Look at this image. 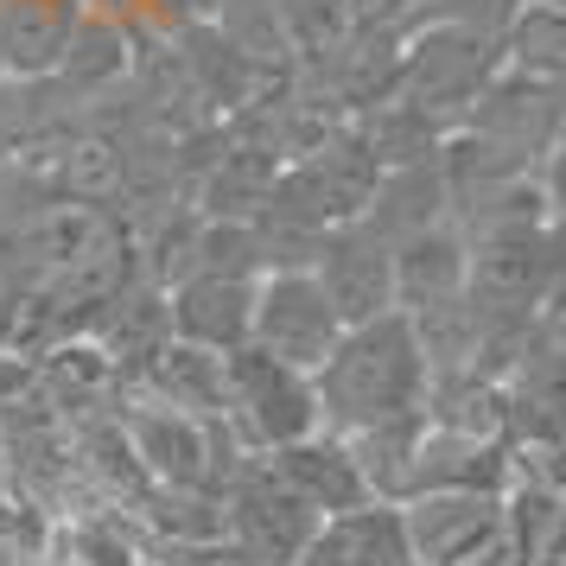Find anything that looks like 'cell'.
Masks as SVG:
<instances>
[{"instance_id":"obj_1","label":"cell","mask_w":566,"mask_h":566,"mask_svg":"<svg viewBox=\"0 0 566 566\" xmlns=\"http://www.w3.org/2000/svg\"><path fill=\"white\" fill-rule=\"evenodd\" d=\"M427 350L420 332L401 306L376 312L363 325H344L337 350L312 369V395H318V427L325 433H363V427H388V420H413L427 413Z\"/></svg>"},{"instance_id":"obj_2","label":"cell","mask_w":566,"mask_h":566,"mask_svg":"<svg viewBox=\"0 0 566 566\" xmlns=\"http://www.w3.org/2000/svg\"><path fill=\"white\" fill-rule=\"evenodd\" d=\"M223 427L235 433L242 452H281L293 439L318 433L312 376L255 350V344L223 350Z\"/></svg>"},{"instance_id":"obj_3","label":"cell","mask_w":566,"mask_h":566,"mask_svg":"<svg viewBox=\"0 0 566 566\" xmlns=\"http://www.w3.org/2000/svg\"><path fill=\"white\" fill-rule=\"evenodd\" d=\"M325 515L312 510L300 490L286 484L261 452H242L235 471L223 478V535L249 554L255 566H300Z\"/></svg>"},{"instance_id":"obj_4","label":"cell","mask_w":566,"mask_h":566,"mask_svg":"<svg viewBox=\"0 0 566 566\" xmlns=\"http://www.w3.org/2000/svg\"><path fill=\"white\" fill-rule=\"evenodd\" d=\"M413 566H515L496 490H420L395 503Z\"/></svg>"},{"instance_id":"obj_5","label":"cell","mask_w":566,"mask_h":566,"mask_svg":"<svg viewBox=\"0 0 566 566\" xmlns=\"http://www.w3.org/2000/svg\"><path fill=\"white\" fill-rule=\"evenodd\" d=\"M344 318H337L332 293L318 286L312 268H268L255 286V318H249V344L268 357L293 363V369H318L337 350Z\"/></svg>"},{"instance_id":"obj_6","label":"cell","mask_w":566,"mask_h":566,"mask_svg":"<svg viewBox=\"0 0 566 566\" xmlns=\"http://www.w3.org/2000/svg\"><path fill=\"white\" fill-rule=\"evenodd\" d=\"M306 268L318 274V286L332 293V306H337L344 325H363V318H376V312H395V249H388L363 217L318 235Z\"/></svg>"},{"instance_id":"obj_7","label":"cell","mask_w":566,"mask_h":566,"mask_svg":"<svg viewBox=\"0 0 566 566\" xmlns=\"http://www.w3.org/2000/svg\"><path fill=\"white\" fill-rule=\"evenodd\" d=\"M503 420L510 446L547 452L566 439V337H528L503 369Z\"/></svg>"},{"instance_id":"obj_8","label":"cell","mask_w":566,"mask_h":566,"mask_svg":"<svg viewBox=\"0 0 566 566\" xmlns=\"http://www.w3.org/2000/svg\"><path fill=\"white\" fill-rule=\"evenodd\" d=\"M83 0H0V77L45 83L83 27Z\"/></svg>"},{"instance_id":"obj_9","label":"cell","mask_w":566,"mask_h":566,"mask_svg":"<svg viewBox=\"0 0 566 566\" xmlns=\"http://www.w3.org/2000/svg\"><path fill=\"white\" fill-rule=\"evenodd\" d=\"M484 45H478V32H459L446 27L433 32V39H420L408 57V96L401 103L413 108V115H452V108H471L478 96H484Z\"/></svg>"},{"instance_id":"obj_10","label":"cell","mask_w":566,"mask_h":566,"mask_svg":"<svg viewBox=\"0 0 566 566\" xmlns=\"http://www.w3.org/2000/svg\"><path fill=\"white\" fill-rule=\"evenodd\" d=\"M261 459L281 471L286 484L306 496L312 510L325 515H350V510H363V503H376V490L363 484V471H357V459H350V446L337 433H306V439H293V446H281V452H261Z\"/></svg>"},{"instance_id":"obj_11","label":"cell","mask_w":566,"mask_h":566,"mask_svg":"<svg viewBox=\"0 0 566 566\" xmlns=\"http://www.w3.org/2000/svg\"><path fill=\"white\" fill-rule=\"evenodd\" d=\"M147 382L166 408L198 413V420H223V350H205V344H185V337H166L147 363Z\"/></svg>"},{"instance_id":"obj_12","label":"cell","mask_w":566,"mask_h":566,"mask_svg":"<svg viewBox=\"0 0 566 566\" xmlns=\"http://www.w3.org/2000/svg\"><path fill=\"white\" fill-rule=\"evenodd\" d=\"M510 57H515V71L560 83L566 77V7H547V0L528 7L510 27Z\"/></svg>"},{"instance_id":"obj_13","label":"cell","mask_w":566,"mask_h":566,"mask_svg":"<svg viewBox=\"0 0 566 566\" xmlns=\"http://www.w3.org/2000/svg\"><path fill=\"white\" fill-rule=\"evenodd\" d=\"M122 64H128V52H122V27L115 20H90L83 13V27L77 39H71V52H64V64H57V77H71V83H108V77H122Z\"/></svg>"},{"instance_id":"obj_14","label":"cell","mask_w":566,"mask_h":566,"mask_svg":"<svg viewBox=\"0 0 566 566\" xmlns=\"http://www.w3.org/2000/svg\"><path fill=\"white\" fill-rule=\"evenodd\" d=\"M535 332L541 337H566V223H554V242H547V281H541Z\"/></svg>"},{"instance_id":"obj_15","label":"cell","mask_w":566,"mask_h":566,"mask_svg":"<svg viewBox=\"0 0 566 566\" xmlns=\"http://www.w3.org/2000/svg\"><path fill=\"white\" fill-rule=\"evenodd\" d=\"M27 300H32V274L20 261V242L7 235L0 242V337H13V325L27 318Z\"/></svg>"},{"instance_id":"obj_16","label":"cell","mask_w":566,"mask_h":566,"mask_svg":"<svg viewBox=\"0 0 566 566\" xmlns=\"http://www.w3.org/2000/svg\"><path fill=\"white\" fill-rule=\"evenodd\" d=\"M541 191H547L554 223H566V128H560V140H554V154L541 159Z\"/></svg>"},{"instance_id":"obj_17","label":"cell","mask_w":566,"mask_h":566,"mask_svg":"<svg viewBox=\"0 0 566 566\" xmlns=\"http://www.w3.org/2000/svg\"><path fill=\"white\" fill-rule=\"evenodd\" d=\"M13 154V115H7V103H0V159Z\"/></svg>"},{"instance_id":"obj_18","label":"cell","mask_w":566,"mask_h":566,"mask_svg":"<svg viewBox=\"0 0 566 566\" xmlns=\"http://www.w3.org/2000/svg\"><path fill=\"white\" fill-rule=\"evenodd\" d=\"M535 566H566V547H554V554H541Z\"/></svg>"}]
</instances>
